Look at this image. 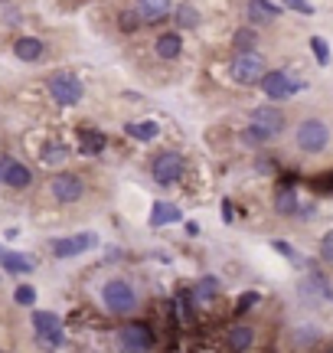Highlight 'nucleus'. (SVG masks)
I'll list each match as a JSON object with an SVG mask.
<instances>
[{"label":"nucleus","instance_id":"nucleus-1","mask_svg":"<svg viewBox=\"0 0 333 353\" xmlns=\"http://www.w3.org/2000/svg\"><path fill=\"white\" fill-rule=\"evenodd\" d=\"M265 72H268L265 56H261V52H252V50H242L229 65L232 82H239V85H258Z\"/></svg>","mask_w":333,"mask_h":353},{"label":"nucleus","instance_id":"nucleus-2","mask_svg":"<svg viewBox=\"0 0 333 353\" xmlns=\"http://www.w3.org/2000/svg\"><path fill=\"white\" fill-rule=\"evenodd\" d=\"M284 131V114L278 108H271V105H261L252 112V128H248V141H271L278 138Z\"/></svg>","mask_w":333,"mask_h":353},{"label":"nucleus","instance_id":"nucleus-3","mask_svg":"<svg viewBox=\"0 0 333 353\" xmlns=\"http://www.w3.org/2000/svg\"><path fill=\"white\" fill-rule=\"evenodd\" d=\"M105 304H108V311L111 314H128V311H134L138 307V294H134V288H131L125 278H115V281H108L102 291Z\"/></svg>","mask_w":333,"mask_h":353},{"label":"nucleus","instance_id":"nucleus-4","mask_svg":"<svg viewBox=\"0 0 333 353\" xmlns=\"http://www.w3.org/2000/svg\"><path fill=\"white\" fill-rule=\"evenodd\" d=\"M50 95L59 105L72 108V105H78V101L85 99V88H82V82L72 72H56V76H50Z\"/></svg>","mask_w":333,"mask_h":353},{"label":"nucleus","instance_id":"nucleus-5","mask_svg":"<svg viewBox=\"0 0 333 353\" xmlns=\"http://www.w3.org/2000/svg\"><path fill=\"white\" fill-rule=\"evenodd\" d=\"M327 141H330V128L323 125V121H317V118L301 121V128H297V148H301V151H308V154L323 151Z\"/></svg>","mask_w":333,"mask_h":353},{"label":"nucleus","instance_id":"nucleus-6","mask_svg":"<svg viewBox=\"0 0 333 353\" xmlns=\"http://www.w3.org/2000/svg\"><path fill=\"white\" fill-rule=\"evenodd\" d=\"M183 167H186V164H183V154L164 151L154 161V167H151V170H154V180L160 183V187H173L180 176H183Z\"/></svg>","mask_w":333,"mask_h":353},{"label":"nucleus","instance_id":"nucleus-7","mask_svg":"<svg viewBox=\"0 0 333 353\" xmlns=\"http://www.w3.org/2000/svg\"><path fill=\"white\" fill-rule=\"evenodd\" d=\"M33 327H36V337L50 347H59L65 341L63 334V321L52 314V311H33Z\"/></svg>","mask_w":333,"mask_h":353},{"label":"nucleus","instance_id":"nucleus-8","mask_svg":"<svg viewBox=\"0 0 333 353\" xmlns=\"http://www.w3.org/2000/svg\"><path fill=\"white\" fill-rule=\"evenodd\" d=\"M261 88H265L268 99H291L297 88H301V82H294L288 72H265L261 76Z\"/></svg>","mask_w":333,"mask_h":353},{"label":"nucleus","instance_id":"nucleus-9","mask_svg":"<svg viewBox=\"0 0 333 353\" xmlns=\"http://www.w3.org/2000/svg\"><path fill=\"white\" fill-rule=\"evenodd\" d=\"M95 245H98V239L92 232H82V236H72V239H56L52 242V255L56 259H72V255H82V252H89V249H95Z\"/></svg>","mask_w":333,"mask_h":353},{"label":"nucleus","instance_id":"nucleus-10","mask_svg":"<svg viewBox=\"0 0 333 353\" xmlns=\"http://www.w3.org/2000/svg\"><path fill=\"white\" fill-rule=\"evenodd\" d=\"M82 193H85V183L76 174H59L52 180V196L59 203H76V200H82Z\"/></svg>","mask_w":333,"mask_h":353},{"label":"nucleus","instance_id":"nucleus-11","mask_svg":"<svg viewBox=\"0 0 333 353\" xmlns=\"http://www.w3.org/2000/svg\"><path fill=\"white\" fill-rule=\"evenodd\" d=\"M125 350H151L154 347V330L147 324H128V327L118 334Z\"/></svg>","mask_w":333,"mask_h":353},{"label":"nucleus","instance_id":"nucleus-12","mask_svg":"<svg viewBox=\"0 0 333 353\" xmlns=\"http://www.w3.org/2000/svg\"><path fill=\"white\" fill-rule=\"evenodd\" d=\"M0 183H7V187H13V190H26L33 183V170L23 164H17V161H10V164L3 167V174H0Z\"/></svg>","mask_w":333,"mask_h":353},{"label":"nucleus","instance_id":"nucleus-13","mask_svg":"<svg viewBox=\"0 0 333 353\" xmlns=\"http://www.w3.org/2000/svg\"><path fill=\"white\" fill-rule=\"evenodd\" d=\"M0 265L13 272V275H23V272H33L36 262H33V255H20V252H10V249H3L0 245Z\"/></svg>","mask_w":333,"mask_h":353},{"label":"nucleus","instance_id":"nucleus-14","mask_svg":"<svg viewBox=\"0 0 333 353\" xmlns=\"http://www.w3.org/2000/svg\"><path fill=\"white\" fill-rule=\"evenodd\" d=\"M105 144H108V138H105L102 131H92V128L78 131V151L85 154V157H98L105 151Z\"/></svg>","mask_w":333,"mask_h":353},{"label":"nucleus","instance_id":"nucleus-15","mask_svg":"<svg viewBox=\"0 0 333 353\" xmlns=\"http://www.w3.org/2000/svg\"><path fill=\"white\" fill-rule=\"evenodd\" d=\"M166 13H170V0H138L141 23H160Z\"/></svg>","mask_w":333,"mask_h":353},{"label":"nucleus","instance_id":"nucleus-16","mask_svg":"<svg viewBox=\"0 0 333 353\" xmlns=\"http://www.w3.org/2000/svg\"><path fill=\"white\" fill-rule=\"evenodd\" d=\"M43 39L36 37H20L17 39V46H13V52H17V59H23V63H36L39 56H43Z\"/></svg>","mask_w":333,"mask_h":353},{"label":"nucleus","instance_id":"nucleus-17","mask_svg":"<svg viewBox=\"0 0 333 353\" xmlns=\"http://www.w3.org/2000/svg\"><path fill=\"white\" fill-rule=\"evenodd\" d=\"M278 13L281 10L275 3H268V0H248V20L252 23H271Z\"/></svg>","mask_w":333,"mask_h":353},{"label":"nucleus","instance_id":"nucleus-18","mask_svg":"<svg viewBox=\"0 0 333 353\" xmlns=\"http://www.w3.org/2000/svg\"><path fill=\"white\" fill-rule=\"evenodd\" d=\"M154 50L160 59H177L180 50H183V39H180V33H164V37H157Z\"/></svg>","mask_w":333,"mask_h":353},{"label":"nucleus","instance_id":"nucleus-19","mask_svg":"<svg viewBox=\"0 0 333 353\" xmlns=\"http://www.w3.org/2000/svg\"><path fill=\"white\" fill-rule=\"evenodd\" d=\"M170 223H180V210L170 206V203H154V210H151V226H170Z\"/></svg>","mask_w":333,"mask_h":353},{"label":"nucleus","instance_id":"nucleus-20","mask_svg":"<svg viewBox=\"0 0 333 353\" xmlns=\"http://www.w3.org/2000/svg\"><path fill=\"white\" fill-rule=\"evenodd\" d=\"M69 157V148L65 144H46L43 151H39V164L43 167H59Z\"/></svg>","mask_w":333,"mask_h":353},{"label":"nucleus","instance_id":"nucleus-21","mask_svg":"<svg viewBox=\"0 0 333 353\" xmlns=\"http://www.w3.org/2000/svg\"><path fill=\"white\" fill-rule=\"evenodd\" d=\"M125 134H131V138H138V141H154L157 134H160V125H157V121H141V125H128V128H125Z\"/></svg>","mask_w":333,"mask_h":353},{"label":"nucleus","instance_id":"nucleus-22","mask_svg":"<svg viewBox=\"0 0 333 353\" xmlns=\"http://www.w3.org/2000/svg\"><path fill=\"white\" fill-rule=\"evenodd\" d=\"M252 337H255L252 327H232L229 330V347L232 350H248V347H252Z\"/></svg>","mask_w":333,"mask_h":353},{"label":"nucleus","instance_id":"nucleus-23","mask_svg":"<svg viewBox=\"0 0 333 353\" xmlns=\"http://www.w3.org/2000/svg\"><path fill=\"white\" fill-rule=\"evenodd\" d=\"M177 23L183 30H193V26H200V10L193 7V3H180L177 7Z\"/></svg>","mask_w":333,"mask_h":353},{"label":"nucleus","instance_id":"nucleus-24","mask_svg":"<svg viewBox=\"0 0 333 353\" xmlns=\"http://www.w3.org/2000/svg\"><path fill=\"white\" fill-rule=\"evenodd\" d=\"M216 294H219V281H216V278H213V275H209V278H203V281L196 285V301H200V304L213 301Z\"/></svg>","mask_w":333,"mask_h":353},{"label":"nucleus","instance_id":"nucleus-25","mask_svg":"<svg viewBox=\"0 0 333 353\" xmlns=\"http://www.w3.org/2000/svg\"><path fill=\"white\" fill-rule=\"evenodd\" d=\"M255 43H258L255 30H239V33L232 37V46H235V50H239V52H242V50H252Z\"/></svg>","mask_w":333,"mask_h":353},{"label":"nucleus","instance_id":"nucleus-26","mask_svg":"<svg viewBox=\"0 0 333 353\" xmlns=\"http://www.w3.org/2000/svg\"><path fill=\"white\" fill-rule=\"evenodd\" d=\"M278 213H294L297 210V196H294V190H281L278 193Z\"/></svg>","mask_w":333,"mask_h":353},{"label":"nucleus","instance_id":"nucleus-27","mask_svg":"<svg viewBox=\"0 0 333 353\" xmlns=\"http://www.w3.org/2000/svg\"><path fill=\"white\" fill-rule=\"evenodd\" d=\"M118 23H121L125 33H134V30L141 26V17H138V10H125L121 17H118Z\"/></svg>","mask_w":333,"mask_h":353},{"label":"nucleus","instance_id":"nucleus-28","mask_svg":"<svg viewBox=\"0 0 333 353\" xmlns=\"http://www.w3.org/2000/svg\"><path fill=\"white\" fill-rule=\"evenodd\" d=\"M310 46H314V56H317V63H321V65L330 63V50H327V43H323L321 37L310 39Z\"/></svg>","mask_w":333,"mask_h":353},{"label":"nucleus","instance_id":"nucleus-29","mask_svg":"<svg viewBox=\"0 0 333 353\" xmlns=\"http://www.w3.org/2000/svg\"><path fill=\"white\" fill-rule=\"evenodd\" d=\"M13 298H17V304H33V301H36V291L30 288V285H20Z\"/></svg>","mask_w":333,"mask_h":353},{"label":"nucleus","instance_id":"nucleus-30","mask_svg":"<svg viewBox=\"0 0 333 353\" xmlns=\"http://www.w3.org/2000/svg\"><path fill=\"white\" fill-rule=\"evenodd\" d=\"M321 255H323V262H330L333 265V232H327L321 242Z\"/></svg>","mask_w":333,"mask_h":353},{"label":"nucleus","instance_id":"nucleus-31","mask_svg":"<svg viewBox=\"0 0 333 353\" xmlns=\"http://www.w3.org/2000/svg\"><path fill=\"white\" fill-rule=\"evenodd\" d=\"M284 7H291V10H297V13H304V17H310V13H314V7H310L308 0H284Z\"/></svg>","mask_w":333,"mask_h":353},{"label":"nucleus","instance_id":"nucleus-32","mask_svg":"<svg viewBox=\"0 0 333 353\" xmlns=\"http://www.w3.org/2000/svg\"><path fill=\"white\" fill-rule=\"evenodd\" d=\"M252 304H258V294H255V291H248V294H242V298H239V314H245V311H248Z\"/></svg>","mask_w":333,"mask_h":353},{"label":"nucleus","instance_id":"nucleus-33","mask_svg":"<svg viewBox=\"0 0 333 353\" xmlns=\"http://www.w3.org/2000/svg\"><path fill=\"white\" fill-rule=\"evenodd\" d=\"M10 164V157H0V174H3V167Z\"/></svg>","mask_w":333,"mask_h":353}]
</instances>
